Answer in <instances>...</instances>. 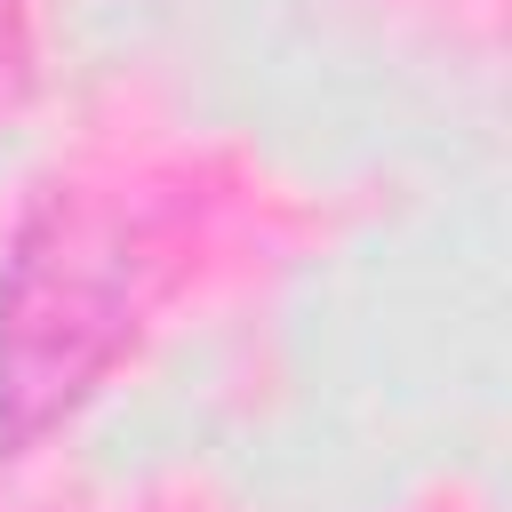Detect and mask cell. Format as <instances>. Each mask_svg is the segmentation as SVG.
I'll use <instances>...</instances> for the list:
<instances>
[{
	"mask_svg": "<svg viewBox=\"0 0 512 512\" xmlns=\"http://www.w3.org/2000/svg\"><path fill=\"white\" fill-rule=\"evenodd\" d=\"M152 264L128 216L104 200H48L0 272V440L32 448L56 432L128 352Z\"/></svg>",
	"mask_w": 512,
	"mask_h": 512,
	"instance_id": "1",
	"label": "cell"
},
{
	"mask_svg": "<svg viewBox=\"0 0 512 512\" xmlns=\"http://www.w3.org/2000/svg\"><path fill=\"white\" fill-rule=\"evenodd\" d=\"M24 88V0H0V104Z\"/></svg>",
	"mask_w": 512,
	"mask_h": 512,
	"instance_id": "2",
	"label": "cell"
}]
</instances>
